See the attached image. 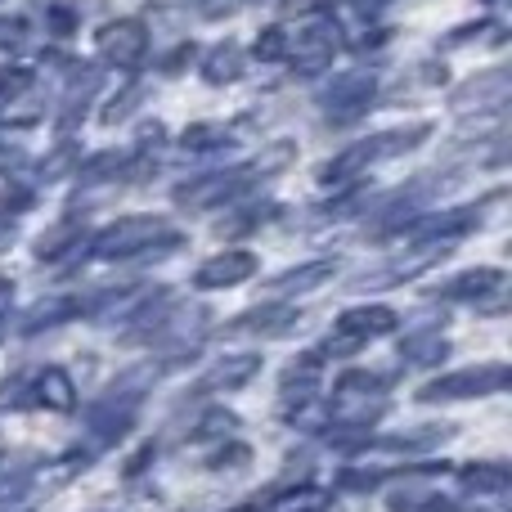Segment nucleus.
<instances>
[{
	"label": "nucleus",
	"mask_w": 512,
	"mask_h": 512,
	"mask_svg": "<svg viewBox=\"0 0 512 512\" xmlns=\"http://www.w3.org/2000/svg\"><path fill=\"white\" fill-rule=\"evenodd\" d=\"M432 140V126L427 122H414V126H391V131H378L369 140L351 144L346 153H337L328 167H319V185H351L360 171H369L373 162H391V158H405L414 153L418 144Z\"/></svg>",
	"instance_id": "f257e3e1"
},
{
	"label": "nucleus",
	"mask_w": 512,
	"mask_h": 512,
	"mask_svg": "<svg viewBox=\"0 0 512 512\" xmlns=\"http://www.w3.org/2000/svg\"><path fill=\"white\" fill-rule=\"evenodd\" d=\"M387 396H391L387 373H364V369L342 373L333 382V396L324 400L328 427H373L387 414Z\"/></svg>",
	"instance_id": "f03ea898"
},
{
	"label": "nucleus",
	"mask_w": 512,
	"mask_h": 512,
	"mask_svg": "<svg viewBox=\"0 0 512 512\" xmlns=\"http://www.w3.org/2000/svg\"><path fill=\"white\" fill-rule=\"evenodd\" d=\"M176 243L180 239L162 216H122L90 239V256L95 261H131V256H162Z\"/></svg>",
	"instance_id": "7ed1b4c3"
},
{
	"label": "nucleus",
	"mask_w": 512,
	"mask_h": 512,
	"mask_svg": "<svg viewBox=\"0 0 512 512\" xmlns=\"http://www.w3.org/2000/svg\"><path fill=\"white\" fill-rule=\"evenodd\" d=\"M342 45H346L342 27H337L328 14H315L297 27V36L288 32V63H292L297 77H319V72L333 68V59L342 54Z\"/></svg>",
	"instance_id": "20e7f679"
},
{
	"label": "nucleus",
	"mask_w": 512,
	"mask_h": 512,
	"mask_svg": "<svg viewBox=\"0 0 512 512\" xmlns=\"http://www.w3.org/2000/svg\"><path fill=\"white\" fill-rule=\"evenodd\" d=\"M512 382V369L508 364H477V369H454V373H441L436 382H427L418 391V400L427 405H450V400H481V396H495Z\"/></svg>",
	"instance_id": "39448f33"
},
{
	"label": "nucleus",
	"mask_w": 512,
	"mask_h": 512,
	"mask_svg": "<svg viewBox=\"0 0 512 512\" xmlns=\"http://www.w3.org/2000/svg\"><path fill=\"white\" fill-rule=\"evenodd\" d=\"M373 99H378V77L369 68H351L328 81V90H319V108L328 122H355L373 108Z\"/></svg>",
	"instance_id": "423d86ee"
},
{
	"label": "nucleus",
	"mask_w": 512,
	"mask_h": 512,
	"mask_svg": "<svg viewBox=\"0 0 512 512\" xmlns=\"http://www.w3.org/2000/svg\"><path fill=\"white\" fill-rule=\"evenodd\" d=\"M95 50L104 63H117V68H140L144 54H149V27L140 18H113V23L99 27Z\"/></svg>",
	"instance_id": "0eeeda50"
},
{
	"label": "nucleus",
	"mask_w": 512,
	"mask_h": 512,
	"mask_svg": "<svg viewBox=\"0 0 512 512\" xmlns=\"http://www.w3.org/2000/svg\"><path fill=\"white\" fill-rule=\"evenodd\" d=\"M450 243H436V239H405V252H396L382 270L387 274H373V279H360L355 288H387V283H405V279H418L423 270L445 261Z\"/></svg>",
	"instance_id": "6e6552de"
},
{
	"label": "nucleus",
	"mask_w": 512,
	"mask_h": 512,
	"mask_svg": "<svg viewBox=\"0 0 512 512\" xmlns=\"http://www.w3.org/2000/svg\"><path fill=\"white\" fill-rule=\"evenodd\" d=\"M504 292H508V274L495 270V265H477V270L454 274V279L441 288V297L445 301H468V306H481V310H504L499 306Z\"/></svg>",
	"instance_id": "1a4fd4ad"
},
{
	"label": "nucleus",
	"mask_w": 512,
	"mask_h": 512,
	"mask_svg": "<svg viewBox=\"0 0 512 512\" xmlns=\"http://www.w3.org/2000/svg\"><path fill=\"white\" fill-rule=\"evenodd\" d=\"M481 225V207H450V212H432V216H414L405 225V239H436V243H454L468 239Z\"/></svg>",
	"instance_id": "9d476101"
},
{
	"label": "nucleus",
	"mask_w": 512,
	"mask_h": 512,
	"mask_svg": "<svg viewBox=\"0 0 512 512\" xmlns=\"http://www.w3.org/2000/svg\"><path fill=\"white\" fill-rule=\"evenodd\" d=\"M256 270H261V261H256L252 252L234 248V252L207 256V261L194 270V283H198V288H207V292H216V288H239V283H248Z\"/></svg>",
	"instance_id": "9b49d317"
},
{
	"label": "nucleus",
	"mask_w": 512,
	"mask_h": 512,
	"mask_svg": "<svg viewBox=\"0 0 512 512\" xmlns=\"http://www.w3.org/2000/svg\"><path fill=\"white\" fill-rule=\"evenodd\" d=\"M27 405H41L50 414H72L77 409V382L68 378L63 369H36L27 378Z\"/></svg>",
	"instance_id": "f8f14e48"
},
{
	"label": "nucleus",
	"mask_w": 512,
	"mask_h": 512,
	"mask_svg": "<svg viewBox=\"0 0 512 512\" xmlns=\"http://www.w3.org/2000/svg\"><path fill=\"white\" fill-rule=\"evenodd\" d=\"M400 328V315L396 310H387V306H351V310H342V319H337V328L333 333H342V337H351V342H378V337H387V333H396Z\"/></svg>",
	"instance_id": "ddd939ff"
},
{
	"label": "nucleus",
	"mask_w": 512,
	"mask_h": 512,
	"mask_svg": "<svg viewBox=\"0 0 512 512\" xmlns=\"http://www.w3.org/2000/svg\"><path fill=\"white\" fill-rule=\"evenodd\" d=\"M203 324H207V315L198 306L194 310H189V306H167L149 324V333H144V337H149L153 346H189L198 333H203Z\"/></svg>",
	"instance_id": "4468645a"
},
{
	"label": "nucleus",
	"mask_w": 512,
	"mask_h": 512,
	"mask_svg": "<svg viewBox=\"0 0 512 512\" xmlns=\"http://www.w3.org/2000/svg\"><path fill=\"white\" fill-rule=\"evenodd\" d=\"M508 86H512V77H508V68H490V72H481V77H472L468 86L454 95V108L459 113H472V108H499L508 99Z\"/></svg>",
	"instance_id": "2eb2a0df"
},
{
	"label": "nucleus",
	"mask_w": 512,
	"mask_h": 512,
	"mask_svg": "<svg viewBox=\"0 0 512 512\" xmlns=\"http://www.w3.org/2000/svg\"><path fill=\"white\" fill-rule=\"evenodd\" d=\"M337 261H306V265H292V270L274 274L270 283H265V292L270 297H301V292H315L324 288L328 279H333Z\"/></svg>",
	"instance_id": "dca6fc26"
},
{
	"label": "nucleus",
	"mask_w": 512,
	"mask_h": 512,
	"mask_svg": "<svg viewBox=\"0 0 512 512\" xmlns=\"http://www.w3.org/2000/svg\"><path fill=\"white\" fill-rule=\"evenodd\" d=\"M256 373H261V355H252V351L225 355V360H216L203 373V391H239V387H248Z\"/></svg>",
	"instance_id": "f3484780"
},
{
	"label": "nucleus",
	"mask_w": 512,
	"mask_h": 512,
	"mask_svg": "<svg viewBox=\"0 0 512 512\" xmlns=\"http://www.w3.org/2000/svg\"><path fill=\"white\" fill-rule=\"evenodd\" d=\"M131 423H135V396H131V391H113V396L99 400V405L86 414V427H95V432L108 436V441H113V436H122Z\"/></svg>",
	"instance_id": "a211bd4d"
},
{
	"label": "nucleus",
	"mask_w": 512,
	"mask_h": 512,
	"mask_svg": "<svg viewBox=\"0 0 512 512\" xmlns=\"http://www.w3.org/2000/svg\"><path fill=\"white\" fill-rule=\"evenodd\" d=\"M297 324V306H252L243 319H234L230 333H256V337H279L283 328Z\"/></svg>",
	"instance_id": "6ab92c4d"
},
{
	"label": "nucleus",
	"mask_w": 512,
	"mask_h": 512,
	"mask_svg": "<svg viewBox=\"0 0 512 512\" xmlns=\"http://www.w3.org/2000/svg\"><path fill=\"white\" fill-rule=\"evenodd\" d=\"M81 310H86V301L81 297H54V301H41V306L32 310V315L18 324V333L23 337H36L41 328H59V324H68V319H77Z\"/></svg>",
	"instance_id": "aec40b11"
},
{
	"label": "nucleus",
	"mask_w": 512,
	"mask_h": 512,
	"mask_svg": "<svg viewBox=\"0 0 512 512\" xmlns=\"http://www.w3.org/2000/svg\"><path fill=\"white\" fill-rule=\"evenodd\" d=\"M243 68H248V54H243L234 41H221V45H212V50L203 54V81H212V86L239 81Z\"/></svg>",
	"instance_id": "412c9836"
},
{
	"label": "nucleus",
	"mask_w": 512,
	"mask_h": 512,
	"mask_svg": "<svg viewBox=\"0 0 512 512\" xmlns=\"http://www.w3.org/2000/svg\"><path fill=\"white\" fill-rule=\"evenodd\" d=\"M319 369H324V355L319 351H306V355H297V360L283 369V396H315V387H319Z\"/></svg>",
	"instance_id": "4be33fe9"
},
{
	"label": "nucleus",
	"mask_w": 512,
	"mask_h": 512,
	"mask_svg": "<svg viewBox=\"0 0 512 512\" xmlns=\"http://www.w3.org/2000/svg\"><path fill=\"white\" fill-rule=\"evenodd\" d=\"M445 355H450V342L441 333H414L400 342V360L414 364V369H436Z\"/></svg>",
	"instance_id": "5701e85b"
},
{
	"label": "nucleus",
	"mask_w": 512,
	"mask_h": 512,
	"mask_svg": "<svg viewBox=\"0 0 512 512\" xmlns=\"http://www.w3.org/2000/svg\"><path fill=\"white\" fill-rule=\"evenodd\" d=\"M225 144H230V131L216 122H198L180 135V149L185 153H216V149H225Z\"/></svg>",
	"instance_id": "b1692460"
},
{
	"label": "nucleus",
	"mask_w": 512,
	"mask_h": 512,
	"mask_svg": "<svg viewBox=\"0 0 512 512\" xmlns=\"http://www.w3.org/2000/svg\"><path fill=\"white\" fill-rule=\"evenodd\" d=\"M256 59H265V63L288 59V27H265L256 36Z\"/></svg>",
	"instance_id": "393cba45"
},
{
	"label": "nucleus",
	"mask_w": 512,
	"mask_h": 512,
	"mask_svg": "<svg viewBox=\"0 0 512 512\" xmlns=\"http://www.w3.org/2000/svg\"><path fill=\"white\" fill-rule=\"evenodd\" d=\"M32 36V23H27L23 14H9L0 18V50H18V45Z\"/></svg>",
	"instance_id": "a878e982"
},
{
	"label": "nucleus",
	"mask_w": 512,
	"mask_h": 512,
	"mask_svg": "<svg viewBox=\"0 0 512 512\" xmlns=\"http://www.w3.org/2000/svg\"><path fill=\"white\" fill-rule=\"evenodd\" d=\"M45 27H50L54 36H72L77 32V14H72L68 5H50L45 9Z\"/></svg>",
	"instance_id": "bb28decb"
},
{
	"label": "nucleus",
	"mask_w": 512,
	"mask_h": 512,
	"mask_svg": "<svg viewBox=\"0 0 512 512\" xmlns=\"http://www.w3.org/2000/svg\"><path fill=\"white\" fill-rule=\"evenodd\" d=\"M315 508H324L319 490H292L288 499H279V512H315Z\"/></svg>",
	"instance_id": "cd10ccee"
},
{
	"label": "nucleus",
	"mask_w": 512,
	"mask_h": 512,
	"mask_svg": "<svg viewBox=\"0 0 512 512\" xmlns=\"http://www.w3.org/2000/svg\"><path fill=\"white\" fill-rule=\"evenodd\" d=\"M23 90H32V72L27 68H0V95H23Z\"/></svg>",
	"instance_id": "c85d7f7f"
},
{
	"label": "nucleus",
	"mask_w": 512,
	"mask_h": 512,
	"mask_svg": "<svg viewBox=\"0 0 512 512\" xmlns=\"http://www.w3.org/2000/svg\"><path fill=\"white\" fill-rule=\"evenodd\" d=\"M140 95H144L140 86H126V95H122V99H108V104H104V122H122V117L131 113L135 104H140Z\"/></svg>",
	"instance_id": "c756f323"
},
{
	"label": "nucleus",
	"mask_w": 512,
	"mask_h": 512,
	"mask_svg": "<svg viewBox=\"0 0 512 512\" xmlns=\"http://www.w3.org/2000/svg\"><path fill=\"white\" fill-rule=\"evenodd\" d=\"M72 243H77V230H54L50 239H45V243H41V248H36V252H41L45 261H54V256H63V252L72 248Z\"/></svg>",
	"instance_id": "7c9ffc66"
},
{
	"label": "nucleus",
	"mask_w": 512,
	"mask_h": 512,
	"mask_svg": "<svg viewBox=\"0 0 512 512\" xmlns=\"http://www.w3.org/2000/svg\"><path fill=\"white\" fill-rule=\"evenodd\" d=\"M324 14V0H283V18H315Z\"/></svg>",
	"instance_id": "2f4dec72"
},
{
	"label": "nucleus",
	"mask_w": 512,
	"mask_h": 512,
	"mask_svg": "<svg viewBox=\"0 0 512 512\" xmlns=\"http://www.w3.org/2000/svg\"><path fill=\"white\" fill-rule=\"evenodd\" d=\"M198 9H203L207 18H225V14L239 9V0H198Z\"/></svg>",
	"instance_id": "473e14b6"
},
{
	"label": "nucleus",
	"mask_w": 512,
	"mask_h": 512,
	"mask_svg": "<svg viewBox=\"0 0 512 512\" xmlns=\"http://www.w3.org/2000/svg\"><path fill=\"white\" fill-rule=\"evenodd\" d=\"M9 306H14V283H9V279H0V319L9 315Z\"/></svg>",
	"instance_id": "72a5a7b5"
}]
</instances>
